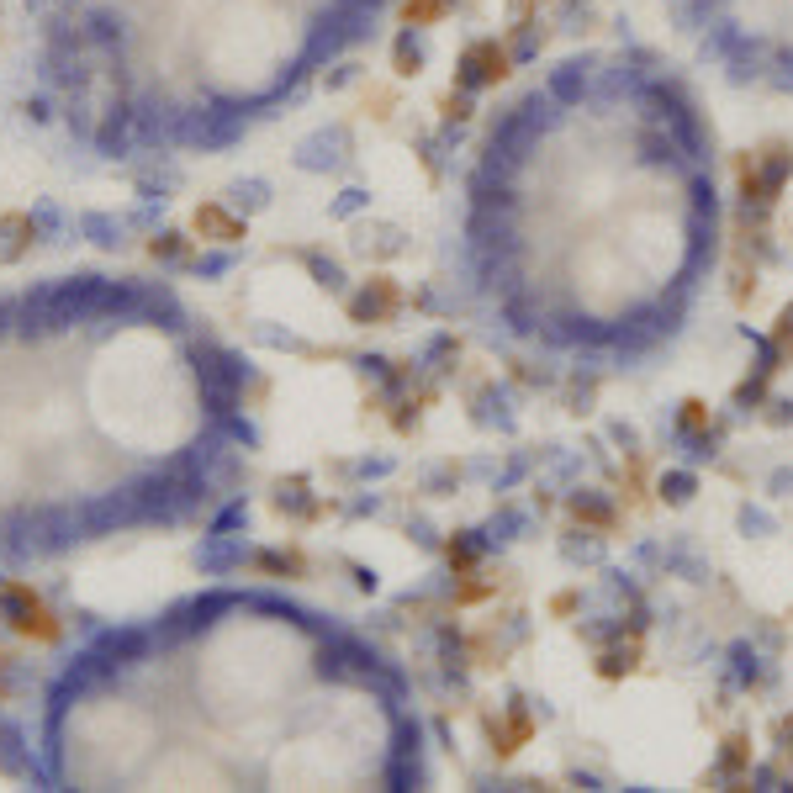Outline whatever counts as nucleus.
I'll return each mask as SVG.
<instances>
[{
	"instance_id": "nucleus-13",
	"label": "nucleus",
	"mask_w": 793,
	"mask_h": 793,
	"mask_svg": "<svg viewBox=\"0 0 793 793\" xmlns=\"http://www.w3.org/2000/svg\"><path fill=\"white\" fill-rule=\"evenodd\" d=\"M561 550H566V561H587V566L603 561V545H598V540H566Z\"/></svg>"
},
{
	"instance_id": "nucleus-3",
	"label": "nucleus",
	"mask_w": 793,
	"mask_h": 793,
	"mask_svg": "<svg viewBox=\"0 0 793 793\" xmlns=\"http://www.w3.org/2000/svg\"><path fill=\"white\" fill-rule=\"evenodd\" d=\"M767 677H772L767 656L756 651L751 640H735V645H730V682H735V688H762Z\"/></svg>"
},
{
	"instance_id": "nucleus-5",
	"label": "nucleus",
	"mask_w": 793,
	"mask_h": 793,
	"mask_svg": "<svg viewBox=\"0 0 793 793\" xmlns=\"http://www.w3.org/2000/svg\"><path fill=\"white\" fill-rule=\"evenodd\" d=\"M566 508H571V519H577V524H598V529L614 524V503H608L598 487H577V492L566 497Z\"/></svg>"
},
{
	"instance_id": "nucleus-10",
	"label": "nucleus",
	"mask_w": 793,
	"mask_h": 793,
	"mask_svg": "<svg viewBox=\"0 0 793 793\" xmlns=\"http://www.w3.org/2000/svg\"><path fill=\"white\" fill-rule=\"evenodd\" d=\"M746 772H751V741H746V735H730L725 751H719L714 778H746Z\"/></svg>"
},
{
	"instance_id": "nucleus-11",
	"label": "nucleus",
	"mask_w": 793,
	"mask_h": 793,
	"mask_svg": "<svg viewBox=\"0 0 793 793\" xmlns=\"http://www.w3.org/2000/svg\"><path fill=\"white\" fill-rule=\"evenodd\" d=\"M688 212H698V217H714V212H719V201H714V180H709L704 170H693V175H688Z\"/></svg>"
},
{
	"instance_id": "nucleus-12",
	"label": "nucleus",
	"mask_w": 793,
	"mask_h": 793,
	"mask_svg": "<svg viewBox=\"0 0 793 793\" xmlns=\"http://www.w3.org/2000/svg\"><path fill=\"white\" fill-rule=\"evenodd\" d=\"M741 529H746V534H756V540H762V534H772V529H778V519H772L767 508H751V503H746V508H741Z\"/></svg>"
},
{
	"instance_id": "nucleus-9",
	"label": "nucleus",
	"mask_w": 793,
	"mask_h": 793,
	"mask_svg": "<svg viewBox=\"0 0 793 793\" xmlns=\"http://www.w3.org/2000/svg\"><path fill=\"white\" fill-rule=\"evenodd\" d=\"M693 492H698V471L693 466H672L667 476H661V503L682 508V503H693Z\"/></svg>"
},
{
	"instance_id": "nucleus-2",
	"label": "nucleus",
	"mask_w": 793,
	"mask_h": 793,
	"mask_svg": "<svg viewBox=\"0 0 793 793\" xmlns=\"http://www.w3.org/2000/svg\"><path fill=\"white\" fill-rule=\"evenodd\" d=\"M503 75V48L497 43H476L466 53V64H460V90H482Z\"/></svg>"
},
{
	"instance_id": "nucleus-1",
	"label": "nucleus",
	"mask_w": 793,
	"mask_h": 793,
	"mask_svg": "<svg viewBox=\"0 0 793 793\" xmlns=\"http://www.w3.org/2000/svg\"><path fill=\"white\" fill-rule=\"evenodd\" d=\"M793 175V154H783V149H772L756 170H746V180H741V191H746V201H756V207H772L778 201V191H783V180Z\"/></svg>"
},
{
	"instance_id": "nucleus-8",
	"label": "nucleus",
	"mask_w": 793,
	"mask_h": 793,
	"mask_svg": "<svg viewBox=\"0 0 793 793\" xmlns=\"http://www.w3.org/2000/svg\"><path fill=\"white\" fill-rule=\"evenodd\" d=\"M524 529H529V508H513V503H503V508L492 513V524H487V540L508 545V540H519Z\"/></svg>"
},
{
	"instance_id": "nucleus-21",
	"label": "nucleus",
	"mask_w": 793,
	"mask_h": 793,
	"mask_svg": "<svg viewBox=\"0 0 793 793\" xmlns=\"http://www.w3.org/2000/svg\"><path fill=\"white\" fill-rule=\"evenodd\" d=\"M778 735H783V746H793V719H783V730H778Z\"/></svg>"
},
{
	"instance_id": "nucleus-20",
	"label": "nucleus",
	"mask_w": 793,
	"mask_h": 793,
	"mask_svg": "<svg viewBox=\"0 0 793 793\" xmlns=\"http://www.w3.org/2000/svg\"><path fill=\"white\" fill-rule=\"evenodd\" d=\"M793 418V402H772V423H788Z\"/></svg>"
},
{
	"instance_id": "nucleus-4",
	"label": "nucleus",
	"mask_w": 793,
	"mask_h": 793,
	"mask_svg": "<svg viewBox=\"0 0 793 793\" xmlns=\"http://www.w3.org/2000/svg\"><path fill=\"white\" fill-rule=\"evenodd\" d=\"M587 85H593V75H587L582 59H571V64H561V69H550V75H545V90H550L561 106H582Z\"/></svg>"
},
{
	"instance_id": "nucleus-17",
	"label": "nucleus",
	"mask_w": 793,
	"mask_h": 793,
	"mask_svg": "<svg viewBox=\"0 0 793 793\" xmlns=\"http://www.w3.org/2000/svg\"><path fill=\"white\" fill-rule=\"evenodd\" d=\"M365 207V191H344V201L334 207V217H349V212H360Z\"/></svg>"
},
{
	"instance_id": "nucleus-14",
	"label": "nucleus",
	"mask_w": 793,
	"mask_h": 793,
	"mask_svg": "<svg viewBox=\"0 0 793 793\" xmlns=\"http://www.w3.org/2000/svg\"><path fill=\"white\" fill-rule=\"evenodd\" d=\"M630 667H635V645H630V651H608L598 672L603 677H619V672H630Z\"/></svg>"
},
{
	"instance_id": "nucleus-15",
	"label": "nucleus",
	"mask_w": 793,
	"mask_h": 793,
	"mask_svg": "<svg viewBox=\"0 0 793 793\" xmlns=\"http://www.w3.org/2000/svg\"><path fill=\"white\" fill-rule=\"evenodd\" d=\"M397 64H402V75H413V69L423 64V48H418L413 38H402V43H397Z\"/></svg>"
},
{
	"instance_id": "nucleus-7",
	"label": "nucleus",
	"mask_w": 793,
	"mask_h": 793,
	"mask_svg": "<svg viewBox=\"0 0 793 793\" xmlns=\"http://www.w3.org/2000/svg\"><path fill=\"white\" fill-rule=\"evenodd\" d=\"M397 307V291H392V281L386 275H376L371 286L360 291L355 302H349V312H355V323H371V318H386V312Z\"/></svg>"
},
{
	"instance_id": "nucleus-18",
	"label": "nucleus",
	"mask_w": 793,
	"mask_h": 793,
	"mask_svg": "<svg viewBox=\"0 0 793 793\" xmlns=\"http://www.w3.org/2000/svg\"><path fill=\"white\" fill-rule=\"evenodd\" d=\"M608 434H614L619 445H635V429H630V423H608Z\"/></svg>"
},
{
	"instance_id": "nucleus-16",
	"label": "nucleus",
	"mask_w": 793,
	"mask_h": 793,
	"mask_svg": "<svg viewBox=\"0 0 793 793\" xmlns=\"http://www.w3.org/2000/svg\"><path fill=\"white\" fill-rule=\"evenodd\" d=\"M778 349H793V307H783L778 318Z\"/></svg>"
},
{
	"instance_id": "nucleus-19",
	"label": "nucleus",
	"mask_w": 793,
	"mask_h": 793,
	"mask_svg": "<svg viewBox=\"0 0 793 793\" xmlns=\"http://www.w3.org/2000/svg\"><path fill=\"white\" fill-rule=\"evenodd\" d=\"M772 492L788 497V492H793V471H778V476H772Z\"/></svg>"
},
{
	"instance_id": "nucleus-6",
	"label": "nucleus",
	"mask_w": 793,
	"mask_h": 793,
	"mask_svg": "<svg viewBox=\"0 0 793 793\" xmlns=\"http://www.w3.org/2000/svg\"><path fill=\"white\" fill-rule=\"evenodd\" d=\"M476 423H487V429H513V392L508 386H482V392H476Z\"/></svg>"
}]
</instances>
